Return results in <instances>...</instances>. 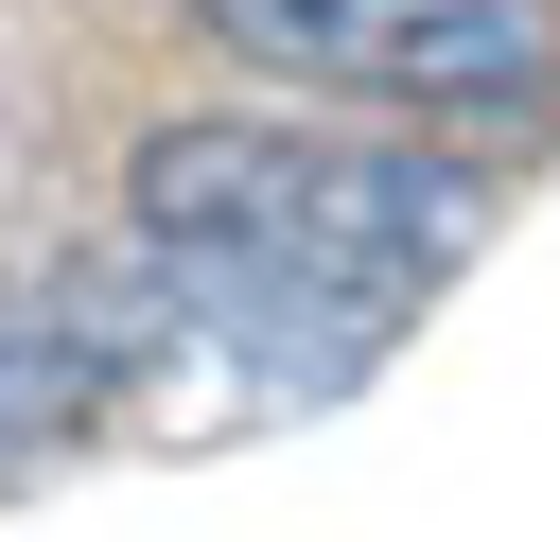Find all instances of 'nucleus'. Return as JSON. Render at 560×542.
I'll list each match as a JSON object with an SVG mask.
<instances>
[{"instance_id": "obj_1", "label": "nucleus", "mask_w": 560, "mask_h": 542, "mask_svg": "<svg viewBox=\"0 0 560 542\" xmlns=\"http://www.w3.org/2000/svg\"><path fill=\"white\" fill-rule=\"evenodd\" d=\"M490 227V175L420 157V140H332V122H262V105H192V122H140L122 157V262L262 350L280 385H332L385 350V315L420 280H455Z\"/></svg>"}, {"instance_id": "obj_2", "label": "nucleus", "mask_w": 560, "mask_h": 542, "mask_svg": "<svg viewBox=\"0 0 560 542\" xmlns=\"http://www.w3.org/2000/svg\"><path fill=\"white\" fill-rule=\"evenodd\" d=\"M210 52L420 122H542L560 105V0H192Z\"/></svg>"}, {"instance_id": "obj_3", "label": "nucleus", "mask_w": 560, "mask_h": 542, "mask_svg": "<svg viewBox=\"0 0 560 542\" xmlns=\"http://www.w3.org/2000/svg\"><path fill=\"white\" fill-rule=\"evenodd\" d=\"M35 402H52V367H35V350H0V437H18Z\"/></svg>"}]
</instances>
